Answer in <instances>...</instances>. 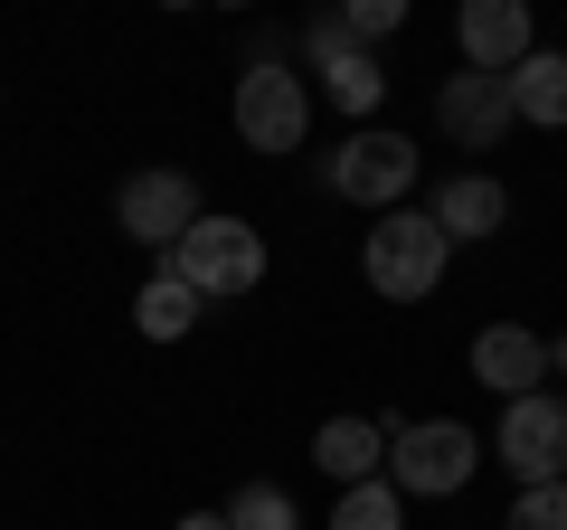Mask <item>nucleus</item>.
Wrapping results in <instances>:
<instances>
[{"label": "nucleus", "instance_id": "nucleus-1", "mask_svg": "<svg viewBox=\"0 0 567 530\" xmlns=\"http://www.w3.org/2000/svg\"><path fill=\"white\" fill-rule=\"evenodd\" d=\"M379 473L398 483V502H454V492L483 473V436H473L464 417H398Z\"/></svg>", "mask_w": 567, "mask_h": 530}, {"label": "nucleus", "instance_id": "nucleus-2", "mask_svg": "<svg viewBox=\"0 0 567 530\" xmlns=\"http://www.w3.org/2000/svg\"><path fill=\"white\" fill-rule=\"evenodd\" d=\"M162 275H181L199 304H246V294L265 285V237H256L246 218H218V208H199V227H189V237L162 256Z\"/></svg>", "mask_w": 567, "mask_h": 530}, {"label": "nucleus", "instance_id": "nucleus-3", "mask_svg": "<svg viewBox=\"0 0 567 530\" xmlns=\"http://www.w3.org/2000/svg\"><path fill=\"white\" fill-rule=\"evenodd\" d=\"M445 256H454V246L435 237L425 208H388V218L360 237V275H369L379 304H425V294L445 285Z\"/></svg>", "mask_w": 567, "mask_h": 530}, {"label": "nucleus", "instance_id": "nucleus-4", "mask_svg": "<svg viewBox=\"0 0 567 530\" xmlns=\"http://www.w3.org/2000/svg\"><path fill=\"white\" fill-rule=\"evenodd\" d=\"M322 190L388 218V208H406V190H416V143H406V133H388V123H360V133L322 162Z\"/></svg>", "mask_w": 567, "mask_h": 530}, {"label": "nucleus", "instance_id": "nucleus-5", "mask_svg": "<svg viewBox=\"0 0 567 530\" xmlns=\"http://www.w3.org/2000/svg\"><path fill=\"white\" fill-rule=\"evenodd\" d=\"M303 133H312V85L284 58H256L237 77V143L246 152H303Z\"/></svg>", "mask_w": 567, "mask_h": 530}, {"label": "nucleus", "instance_id": "nucleus-6", "mask_svg": "<svg viewBox=\"0 0 567 530\" xmlns=\"http://www.w3.org/2000/svg\"><path fill=\"white\" fill-rule=\"evenodd\" d=\"M114 227L133 246H152V256H171V246L199 227V181H189L181 162H162V171H133V181L114 190Z\"/></svg>", "mask_w": 567, "mask_h": 530}, {"label": "nucleus", "instance_id": "nucleus-7", "mask_svg": "<svg viewBox=\"0 0 567 530\" xmlns=\"http://www.w3.org/2000/svg\"><path fill=\"white\" fill-rule=\"evenodd\" d=\"M483 455H502V465L520 473V492H529V483H567V398H558V388L511 398V408H502V436H492Z\"/></svg>", "mask_w": 567, "mask_h": 530}, {"label": "nucleus", "instance_id": "nucleus-8", "mask_svg": "<svg viewBox=\"0 0 567 530\" xmlns=\"http://www.w3.org/2000/svg\"><path fill=\"white\" fill-rule=\"evenodd\" d=\"M454 48H464L473 77H511L539 48V20H529V0H464L454 10Z\"/></svg>", "mask_w": 567, "mask_h": 530}, {"label": "nucleus", "instance_id": "nucleus-9", "mask_svg": "<svg viewBox=\"0 0 567 530\" xmlns=\"http://www.w3.org/2000/svg\"><path fill=\"white\" fill-rule=\"evenodd\" d=\"M303 48H312V67H322V95L341 104L350 133H360V123L388 104V67L369 58V48H350V39H341V20H312V29H303Z\"/></svg>", "mask_w": 567, "mask_h": 530}, {"label": "nucleus", "instance_id": "nucleus-10", "mask_svg": "<svg viewBox=\"0 0 567 530\" xmlns=\"http://www.w3.org/2000/svg\"><path fill=\"white\" fill-rule=\"evenodd\" d=\"M435 133H445L454 152H492L511 133V95L502 77H473V67H454L445 85H435Z\"/></svg>", "mask_w": 567, "mask_h": 530}, {"label": "nucleus", "instance_id": "nucleus-11", "mask_svg": "<svg viewBox=\"0 0 567 530\" xmlns=\"http://www.w3.org/2000/svg\"><path fill=\"white\" fill-rule=\"evenodd\" d=\"M425 218H435V237H445V246H483V237H502V227H511V190L492 181V171H454V181H435Z\"/></svg>", "mask_w": 567, "mask_h": 530}, {"label": "nucleus", "instance_id": "nucleus-12", "mask_svg": "<svg viewBox=\"0 0 567 530\" xmlns=\"http://www.w3.org/2000/svg\"><path fill=\"white\" fill-rule=\"evenodd\" d=\"M473 379L511 408V398L548 388V342H539L529 323H483V332H473Z\"/></svg>", "mask_w": 567, "mask_h": 530}, {"label": "nucleus", "instance_id": "nucleus-13", "mask_svg": "<svg viewBox=\"0 0 567 530\" xmlns=\"http://www.w3.org/2000/svg\"><path fill=\"white\" fill-rule=\"evenodd\" d=\"M388 427L398 417H322V436H312V465L331 473V483H369V473L388 465Z\"/></svg>", "mask_w": 567, "mask_h": 530}, {"label": "nucleus", "instance_id": "nucleus-14", "mask_svg": "<svg viewBox=\"0 0 567 530\" xmlns=\"http://www.w3.org/2000/svg\"><path fill=\"white\" fill-rule=\"evenodd\" d=\"M502 95H511V123L567 133V48H529V58L502 77Z\"/></svg>", "mask_w": 567, "mask_h": 530}, {"label": "nucleus", "instance_id": "nucleus-15", "mask_svg": "<svg viewBox=\"0 0 567 530\" xmlns=\"http://www.w3.org/2000/svg\"><path fill=\"white\" fill-rule=\"evenodd\" d=\"M199 294L181 285V275H162V265H152V275H142V294H133V332L142 342H189V332H199Z\"/></svg>", "mask_w": 567, "mask_h": 530}, {"label": "nucleus", "instance_id": "nucleus-16", "mask_svg": "<svg viewBox=\"0 0 567 530\" xmlns=\"http://www.w3.org/2000/svg\"><path fill=\"white\" fill-rule=\"evenodd\" d=\"M331 530H406V502L388 473H369V483H350L341 502H331Z\"/></svg>", "mask_w": 567, "mask_h": 530}, {"label": "nucleus", "instance_id": "nucleus-17", "mask_svg": "<svg viewBox=\"0 0 567 530\" xmlns=\"http://www.w3.org/2000/svg\"><path fill=\"white\" fill-rule=\"evenodd\" d=\"M218 511H227V530H303L284 483H237V502H218Z\"/></svg>", "mask_w": 567, "mask_h": 530}, {"label": "nucleus", "instance_id": "nucleus-18", "mask_svg": "<svg viewBox=\"0 0 567 530\" xmlns=\"http://www.w3.org/2000/svg\"><path fill=\"white\" fill-rule=\"evenodd\" d=\"M331 20H341L350 48H369V58H379V39H398V29H406V0H350V10H331Z\"/></svg>", "mask_w": 567, "mask_h": 530}, {"label": "nucleus", "instance_id": "nucleus-19", "mask_svg": "<svg viewBox=\"0 0 567 530\" xmlns=\"http://www.w3.org/2000/svg\"><path fill=\"white\" fill-rule=\"evenodd\" d=\"M502 530H567V483H529V492H511Z\"/></svg>", "mask_w": 567, "mask_h": 530}, {"label": "nucleus", "instance_id": "nucleus-20", "mask_svg": "<svg viewBox=\"0 0 567 530\" xmlns=\"http://www.w3.org/2000/svg\"><path fill=\"white\" fill-rule=\"evenodd\" d=\"M171 530H227V511H181Z\"/></svg>", "mask_w": 567, "mask_h": 530}, {"label": "nucleus", "instance_id": "nucleus-21", "mask_svg": "<svg viewBox=\"0 0 567 530\" xmlns=\"http://www.w3.org/2000/svg\"><path fill=\"white\" fill-rule=\"evenodd\" d=\"M548 369H567V332H558V342H548Z\"/></svg>", "mask_w": 567, "mask_h": 530}]
</instances>
